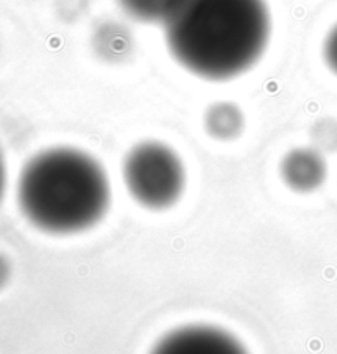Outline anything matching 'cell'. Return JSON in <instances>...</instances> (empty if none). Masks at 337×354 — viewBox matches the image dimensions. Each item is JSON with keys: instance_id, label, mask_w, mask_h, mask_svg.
I'll return each instance as SVG.
<instances>
[{"instance_id": "1", "label": "cell", "mask_w": 337, "mask_h": 354, "mask_svg": "<svg viewBox=\"0 0 337 354\" xmlns=\"http://www.w3.org/2000/svg\"><path fill=\"white\" fill-rule=\"evenodd\" d=\"M162 25L173 58L207 81L249 71L271 30L265 0H171Z\"/></svg>"}, {"instance_id": "2", "label": "cell", "mask_w": 337, "mask_h": 354, "mask_svg": "<svg viewBox=\"0 0 337 354\" xmlns=\"http://www.w3.org/2000/svg\"><path fill=\"white\" fill-rule=\"evenodd\" d=\"M17 198L35 227L50 234H75L106 216L110 183L93 155L75 147H53L28 160Z\"/></svg>"}, {"instance_id": "3", "label": "cell", "mask_w": 337, "mask_h": 354, "mask_svg": "<svg viewBox=\"0 0 337 354\" xmlns=\"http://www.w3.org/2000/svg\"><path fill=\"white\" fill-rule=\"evenodd\" d=\"M122 176L133 200L150 209L170 208L184 192L183 160L158 140L133 145L124 157Z\"/></svg>"}, {"instance_id": "4", "label": "cell", "mask_w": 337, "mask_h": 354, "mask_svg": "<svg viewBox=\"0 0 337 354\" xmlns=\"http://www.w3.org/2000/svg\"><path fill=\"white\" fill-rule=\"evenodd\" d=\"M150 354H249L234 336L209 325L183 326L168 333Z\"/></svg>"}, {"instance_id": "5", "label": "cell", "mask_w": 337, "mask_h": 354, "mask_svg": "<svg viewBox=\"0 0 337 354\" xmlns=\"http://www.w3.org/2000/svg\"><path fill=\"white\" fill-rule=\"evenodd\" d=\"M282 178L296 192L316 189L326 178V163L314 149H295L288 152L280 165Z\"/></svg>"}, {"instance_id": "6", "label": "cell", "mask_w": 337, "mask_h": 354, "mask_svg": "<svg viewBox=\"0 0 337 354\" xmlns=\"http://www.w3.org/2000/svg\"><path fill=\"white\" fill-rule=\"evenodd\" d=\"M204 125L209 136L219 140H231L244 129V114L232 102H215L206 111Z\"/></svg>"}, {"instance_id": "7", "label": "cell", "mask_w": 337, "mask_h": 354, "mask_svg": "<svg viewBox=\"0 0 337 354\" xmlns=\"http://www.w3.org/2000/svg\"><path fill=\"white\" fill-rule=\"evenodd\" d=\"M120 8L137 21L162 24L163 17L170 8L171 0H117Z\"/></svg>"}, {"instance_id": "8", "label": "cell", "mask_w": 337, "mask_h": 354, "mask_svg": "<svg viewBox=\"0 0 337 354\" xmlns=\"http://www.w3.org/2000/svg\"><path fill=\"white\" fill-rule=\"evenodd\" d=\"M322 56L329 70L337 75V25L327 33L326 40H324Z\"/></svg>"}, {"instance_id": "9", "label": "cell", "mask_w": 337, "mask_h": 354, "mask_svg": "<svg viewBox=\"0 0 337 354\" xmlns=\"http://www.w3.org/2000/svg\"><path fill=\"white\" fill-rule=\"evenodd\" d=\"M6 188H7V168H6V162H3V155L0 152V201H2Z\"/></svg>"}, {"instance_id": "10", "label": "cell", "mask_w": 337, "mask_h": 354, "mask_svg": "<svg viewBox=\"0 0 337 354\" xmlns=\"http://www.w3.org/2000/svg\"><path fill=\"white\" fill-rule=\"evenodd\" d=\"M6 275H7V267H6V264H3L2 261H0V283H2L3 280H6Z\"/></svg>"}]
</instances>
